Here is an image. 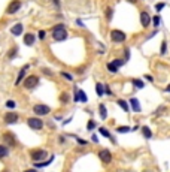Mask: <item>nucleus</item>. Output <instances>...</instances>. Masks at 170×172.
Masks as SVG:
<instances>
[{"mask_svg":"<svg viewBox=\"0 0 170 172\" xmlns=\"http://www.w3.org/2000/svg\"><path fill=\"white\" fill-rule=\"evenodd\" d=\"M6 106L12 109V108H15V106H17V103H15L14 100H8V102H6Z\"/></svg>","mask_w":170,"mask_h":172,"instance_id":"c85d7f7f","label":"nucleus"},{"mask_svg":"<svg viewBox=\"0 0 170 172\" xmlns=\"http://www.w3.org/2000/svg\"><path fill=\"white\" fill-rule=\"evenodd\" d=\"M166 42H163V45H161V54H164V52H166Z\"/></svg>","mask_w":170,"mask_h":172,"instance_id":"72a5a7b5","label":"nucleus"},{"mask_svg":"<svg viewBox=\"0 0 170 172\" xmlns=\"http://www.w3.org/2000/svg\"><path fill=\"white\" fill-rule=\"evenodd\" d=\"M99 157H100V160L104 165H109L110 162H112V154H110L109 150H100L99 151Z\"/></svg>","mask_w":170,"mask_h":172,"instance_id":"39448f33","label":"nucleus"},{"mask_svg":"<svg viewBox=\"0 0 170 172\" xmlns=\"http://www.w3.org/2000/svg\"><path fill=\"white\" fill-rule=\"evenodd\" d=\"M37 84H39V76H36V75H30L27 79L24 81V88H27V90H31V88H35V87H37Z\"/></svg>","mask_w":170,"mask_h":172,"instance_id":"f03ea898","label":"nucleus"},{"mask_svg":"<svg viewBox=\"0 0 170 172\" xmlns=\"http://www.w3.org/2000/svg\"><path fill=\"white\" fill-rule=\"evenodd\" d=\"M152 21H154V25H158L161 19H160V17H154V18H152Z\"/></svg>","mask_w":170,"mask_h":172,"instance_id":"7c9ffc66","label":"nucleus"},{"mask_svg":"<svg viewBox=\"0 0 170 172\" xmlns=\"http://www.w3.org/2000/svg\"><path fill=\"white\" fill-rule=\"evenodd\" d=\"M3 172H8V171H3Z\"/></svg>","mask_w":170,"mask_h":172,"instance_id":"c03bdc74","label":"nucleus"},{"mask_svg":"<svg viewBox=\"0 0 170 172\" xmlns=\"http://www.w3.org/2000/svg\"><path fill=\"white\" fill-rule=\"evenodd\" d=\"M142 132H143V136H145L146 139H149V138L152 136V132H151V129H149L148 126H145V127H142Z\"/></svg>","mask_w":170,"mask_h":172,"instance_id":"6ab92c4d","label":"nucleus"},{"mask_svg":"<svg viewBox=\"0 0 170 172\" xmlns=\"http://www.w3.org/2000/svg\"><path fill=\"white\" fill-rule=\"evenodd\" d=\"M17 52H18V50H17V47H14L12 48V51H9V58H15V56H17Z\"/></svg>","mask_w":170,"mask_h":172,"instance_id":"bb28decb","label":"nucleus"},{"mask_svg":"<svg viewBox=\"0 0 170 172\" xmlns=\"http://www.w3.org/2000/svg\"><path fill=\"white\" fill-rule=\"evenodd\" d=\"M130 105H131V108L134 112H140V105H139V100L137 99H130Z\"/></svg>","mask_w":170,"mask_h":172,"instance_id":"dca6fc26","label":"nucleus"},{"mask_svg":"<svg viewBox=\"0 0 170 172\" xmlns=\"http://www.w3.org/2000/svg\"><path fill=\"white\" fill-rule=\"evenodd\" d=\"M35 35L33 33H25L24 35V44L27 45V47H31V45H35Z\"/></svg>","mask_w":170,"mask_h":172,"instance_id":"4468645a","label":"nucleus"},{"mask_svg":"<svg viewBox=\"0 0 170 172\" xmlns=\"http://www.w3.org/2000/svg\"><path fill=\"white\" fill-rule=\"evenodd\" d=\"M116 130H118L120 133H127V132H130L131 129H130V127H127V126H121V127H118Z\"/></svg>","mask_w":170,"mask_h":172,"instance_id":"b1692460","label":"nucleus"},{"mask_svg":"<svg viewBox=\"0 0 170 172\" xmlns=\"http://www.w3.org/2000/svg\"><path fill=\"white\" fill-rule=\"evenodd\" d=\"M94 127H96V121H94V120H90L88 124H87V129H88V130H93Z\"/></svg>","mask_w":170,"mask_h":172,"instance_id":"cd10ccee","label":"nucleus"},{"mask_svg":"<svg viewBox=\"0 0 170 172\" xmlns=\"http://www.w3.org/2000/svg\"><path fill=\"white\" fill-rule=\"evenodd\" d=\"M61 76H64L66 79H69V81H72V79H73V76H72L70 74H67V72H61Z\"/></svg>","mask_w":170,"mask_h":172,"instance_id":"c756f323","label":"nucleus"},{"mask_svg":"<svg viewBox=\"0 0 170 172\" xmlns=\"http://www.w3.org/2000/svg\"><path fill=\"white\" fill-rule=\"evenodd\" d=\"M33 111H35L36 115H46L51 109H49V106H46V105L39 103V105H35L33 106Z\"/></svg>","mask_w":170,"mask_h":172,"instance_id":"423d86ee","label":"nucleus"},{"mask_svg":"<svg viewBox=\"0 0 170 172\" xmlns=\"http://www.w3.org/2000/svg\"><path fill=\"white\" fill-rule=\"evenodd\" d=\"M91 141H94V142H99V141H97V136H96V135H93V136H91Z\"/></svg>","mask_w":170,"mask_h":172,"instance_id":"58836bf2","label":"nucleus"},{"mask_svg":"<svg viewBox=\"0 0 170 172\" xmlns=\"http://www.w3.org/2000/svg\"><path fill=\"white\" fill-rule=\"evenodd\" d=\"M133 84L136 85L137 88H143V85H145V84H143V82L140 81V79H133Z\"/></svg>","mask_w":170,"mask_h":172,"instance_id":"393cba45","label":"nucleus"},{"mask_svg":"<svg viewBox=\"0 0 170 172\" xmlns=\"http://www.w3.org/2000/svg\"><path fill=\"white\" fill-rule=\"evenodd\" d=\"M78 144H81V145H87V141H84V139H78Z\"/></svg>","mask_w":170,"mask_h":172,"instance_id":"e433bc0d","label":"nucleus"},{"mask_svg":"<svg viewBox=\"0 0 170 172\" xmlns=\"http://www.w3.org/2000/svg\"><path fill=\"white\" fill-rule=\"evenodd\" d=\"M18 121V115L15 112H8V114H5V123L6 124H14Z\"/></svg>","mask_w":170,"mask_h":172,"instance_id":"9b49d317","label":"nucleus"},{"mask_svg":"<svg viewBox=\"0 0 170 172\" xmlns=\"http://www.w3.org/2000/svg\"><path fill=\"white\" fill-rule=\"evenodd\" d=\"M23 30H24V27H23L21 23H17L15 25H12V27H11V33H12L14 36H19V35L23 33Z\"/></svg>","mask_w":170,"mask_h":172,"instance_id":"ddd939ff","label":"nucleus"},{"mask_svg":"<svg viewBox=\"0 0 170 172\" xmlns=\"http://www.w3.org/2000/svg\"><path fill=\"white\" fill-rule=\"evenodd\" d=\"M76 94H78V99H79V100H82V102H87V96H85V91H82V90H78V91H76Z\"/></svg>","mask_w":170,"mask_h":172,"instance_id":"412c9836","label":"nucleus"},{"mask_svg":"<svg viewBox=\"0 0 170 172\" xmlns=\"http://www.w3.org/2000/svg\"><path fill=\"white\" fill-rule=\"evenodd\" d=\"M43 74H45V75H52V72L48 70V69H43Z\"/></svg>","mask_w":170,"mask_h":172,"instance_id":"4c0bfd02","label":"nucleus"},{"mask_svg":"<svg viewBox=\"0 0 170 172\" xmlns=\"http://www.w3.org/2000/svg\"><path fill=\"white\" fill-rule=\"evenodd\" d=\"M104 94H108V96L112 94V93H110V88L108 87V85H104Z\"/></svg>","mask_w":170,"mask_h":172,"instance_id":"2f4dec72","label":"nucleus"},{"mask_svg":"<svg viewBox=\"0 0 170 172\" xmlns=\"http://www.w3.org/2000/svg\"><path fill=\"white\" fill-rule=\"evenodd\" d=\"M29 68H30V66H29V64H25L24 68H23L21 70H19V74H18V78H17V81H15V85H19V84L23 82V79H24V75H25V72H27V69H29Z\"/></svg>","mask_w":170,"mask_h":172,"instance_id":"2eb2a0df","label":"nucleus"},{"mask_svg":"<svg viewBox=\"0 0 170 172\" xmlns=\"http://www.w3.org/2000/svg\"><path fill=\"white\" fill-rule=\"evenodd\" d=\"M27 124H29L30 129H35V130H41L43 127V123H42V120H39V118H29Z\"/></svg>","mask_w":170,"mask_h":172,"instance_id":"0eeeda50","label":"nucleus"},{"mask_svg":"<svg viewBox=\"0 0 170 172\" xmlns=\"http://www.w3.org/2000/svg\"><path fill=\"white\" fill-rule=\"evenodd\" d=\"M3 141L8 144V145H11V147H15L17 145V138L12 135V133H9V132H6V133H3Z\"/></svg>","mask_w":170,"mask_h":172,"instance_id":"1a4fd4ad","label":"nucleus"},{"mask_svg":"<svg viewBox=\"0 0 170 172\" xmlns=\"http://www.w3.org/2000/svg\"><path fill=\"white\" fill-rule=\"evenodd\" d=\"M99 112H100V117L103 118V120H106L108 111H106V106H104V105H100V106H99Z\"/></svg>","mask_w":170,"mask_h":172,"instance_id":"a211bd4d","label":"nucleus"},{"mask_svg":"<svg viewBox=\"0 0 170 172\" xmlns=\"http://www.w3.org/2000/svg\"><path fill=\"white\" fill-rule=\"evenodd\" d=\"M145 78H146V79H148V81H152V79H154V78H152V76H151V75H145Z\"/></svg>","mask_w":170,"mask_h":172,"instance_id":"ea45409f","label":"nucleus"},{"mask_svg":"<svg viewBox=\"0 0 170 172\" xmlns=\"http://www.w3.org/2000/svg\"><path fill=\"white\" fill-rule=\"evenodd\" d=\"M96 91H97V96H103L104 94V85H102L100 82L96 84Z\"/></svg>","mask_w":170,"mask_h":172,"instance_id":"f3484780","label":"nucleus"},{"mask_svg":"<svg viewBox=\"0 0 170 172\" xmlns=\"http://www.w3.org/2000/svg\"><path fill=\"white\" fill-rule=\"evenodd\" d=\"M127 2H130V3H136L137 0H127Z\"/></svg>","mask_w":170,"mask_h":172,"instance_id":"79ce46f5","label":"nucleus"},{"mask_svg":"<svg viewBox=\"0 0 170 172\" xmlns=\"http://www.w3.org/2000/svg\"><path fill=\"white\" fill-rule=\"evenodd\" d=\"M46 157V151L45 150H33L31 151V159L35 162H39V160H43Z\"/></svg>","mask_w":170,"mask_h":172,"instance_id":"6e6552de","label":"nucleus"},{"mask_svg":"<svg viewBox=\"0 0 170 172\" xmlns=\"http://www.w3.org/2000/svg\"><path fill=\"white\" fill-rule=\"evenodd\" d=\"M67 99H69V97H67L66 93H63V94H61V100H63V102H67Z\"/></svg>","mask_w":170,"mask_h":172,"instance_id":"f704fd0d","label":"nucleus"},{"mask_svg":"<svg viewBox=\"0 0 170 172\" xmlns=\"http://www.w3.org/2000/svg\"><path fill=\"white\" fill-rule=\"evenodd\" d=\"M9 154V150L8 147H5V145H0V159H3Z\"/></svg>","mask_w":170,"mask_h":172,"instance_id":"aec40b11","label":"nucleus"},{"mask_svg":"<svg viewBox=\"0 0 170 172\" xmlns=\"http://www.w3.org/2000/svg\"><path fill=\"white\" fill-rule=\"evenodd\" d=\"M112 15H114L112 8H106V18H108V21H110V19H112Z\"/></svg>","mask_w":170,"mask_h":172,"instance_id":"4be33fe9","label":"nucleus"},{"mask_svg":"<svg viewBox=\"0 0 170 172\" xmlns=\"http://www.w3.org/2000/svg\"><path fill=\"white\" fill-rule=\"evenodd\" d=\"M118 105H120L124 111H128V103H127L126 100H118Z\"/></svg>","mask_w":170,"mask_h":172,"instance_id":"5701e85b","label":"nucleus"},{"mask_svg":"<svg viewBox=\"0 0 170 172\" xmlns=\"http://www.w3.org/2000/svg\"><path fill=\"white\" fill-rule=\"evenodd\" d=\"M99 132H100V135L106 136V138H110V133H109V132H108L106 129H104V127H100V129H99Z\"/></svg>","mask_w":170,"mask_h":172,"instance_id":"a878e982","label":"nucleus"},{"mask_svg":"<svg viewBox=\"0 0 170 172\" xmlns=\"http://www.w3.org/2000/svg\"><path fill=\"white\" fill-rule=\"evenodd\" d=\"M52 37H54V41H58V42L67 39V31H66L63 24H58L57 27H54V30H52Z\"/></svg>","mask_w":170,"mask_h":172,"instance_id":"f257e3e1","label":"nucleus"},{"mask_svg":"<svg viewBox=\"0 0 170 172\" xmlns=\"http://www.w3.org/2000/svg\"><path fill=\"white\" fill-rule=\"evenodd\" d=\"M140 24L143 25V27H148V25L151 24V15H149L148 12H145V11L140 14Z\"/></svg>","mask_w":170,"mask_h":172,"instance_id":"f8f14e48","label":"nucleus"},{"mask_svg":"<svg viewBox=\"0 0 170 172\" xmlns=\"http://www.w3.org/2000/svg\"><path fill=\"white\" fill-rule=\"evenodd\" d=\"M25 172H36L35 169H30V171H25Z\"/></svg>","mask_w":170,"mask_h":172,"instance_id":"37998d69","label":"nucleus"},{"mask_svg":"<svg viewBox=\"0 0 170 172\" xmlns=\"http://www.w3.org/2000/svg\"><path fill=\"white\" fill-rule=\"evenodd\" d=\"M126 33L121 31V30H112L110 31V39H112V42H124L126 41Z\"/></svg>","mask_w":170,"mask_h":172,"instance_id":"20e7f679","label":"nucleus"},{"mask_svg":"<svg viewBox=\"0 0 170 172\" xmlns=\"http://www.w3.org/2000/svg\"><path fill=\"white\" fill-rule=\"evenodd\" d=\"M21 9V2L19 0H12V2L8 5V9H6V14H9V15H14L17 14V12Z\"/></svg>","mask_w":170,"mask_h":172,"instance_id":"7ed1b4c3","label":"nucleus"},{"mask_svg":"<svg viewBox=\"0 0 170 172\" xmlns=\"http://www.w3.org/2000/svg\"><path fill=\"white\" fill-rule=\"evenodd\" d=\"M39 39H45V31L43 30L39 31Z\"/></svg>","mask_w":170,"mask_h":172,"instance_id":"c9c22d12","label":"nucleus"},{"mask_svg":"<svg viewBox=\"0 0 170 172\" xmlns=\"http://www.w3.org/2000/svg\"><path fill=\"white\" fill-rule=\"evenodd\" d=\"M122 64H124L122 60H114V62H110L108 64V69H109V72L115 74V72H118V68H120V66H122Z\"/></svg>","mask_w":170,"mask_h":172,"instance_id":"9d476101","label":"nucleus"},{"mask_svg":"<svg viewBox=\"0 0 170 172\" xmlns=\"http://www.w3.org/2000/svg\"><path fill=\"white\" fill-rule=\"evenodd\" d=\"M166 91H167V93H170V84H169L167 87H166Z\"/></svg>","mask_w":170,"mask_h":172,"instance_id":"a19ab883","label":"nucleus"},{"mask_svg":"<svg viewBox=\"0 0 170 172\" xmlns=\"http://www.w3.org/2000/svg\"><path fill=\"white\" fill-rule=\"evenodd\" d=\"M163 8H164V3H158V5L155 6V9H157V11H161Z\"/></svg>","mask_w":170,"mask_h":172,"instance_id":"473e14b6","label":"nucleus"}]
</instances>
